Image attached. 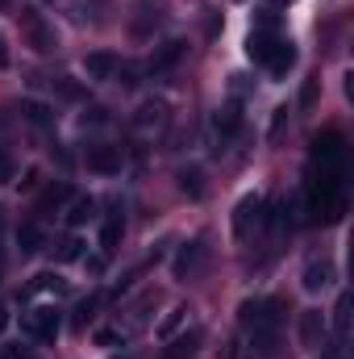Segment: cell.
<instances>
[{
	"label": "cell",
	"instance_id": "cell-27",
	"mask_svg": "<svg viewBox=\"0 0 354 359\" xmlns=\"http://www.w3.org/2000/svg\"><path fill=\"white\" fill-rule=\"evenodd\" d=\"M92 309H96V297L80 301V309H76V326H88V322H92Z\"/></svg>",
	"mask_w": 354,
	"mask_h": 359
},
{
	"label": "cell",
	"instance_id": "cell-36",
	"mask_svg": "<svg viewBox=\"0 0 354 359\" xmlns=\"http://www.w3.org/2000/svg\"><path fill=\"white\" fill-rule=\"evenodd\" d=\"M0 222H4V209H0Z\"/></svg>",
	"mask_w": 354,
	"mask_h": 359
},
{
	"label": "cell",
	"instance_id": "cell-8",
	"mask_svg": "<svg viewBox=\"0 0 354 359\" xmlns=\"http://www.w3.org/2000/svg\"><path fill=\"white\" fill-rule=\"evenodd\" d=\"M117 67H121V59H117L113 50H92L88 59H84V76L96 80V84L113 80V76H117Z\"/></svg>",
	"mask_w": 354,
	"mask_h": 359
},
{
	"label": "cell",
	"instance_id": "cell-15",
	"mask_svg": "<svg viewBox=\"0 0 354 359\" xmlns=\"http://www.w3.org/2000/svg\"><path fill=\"white\" fill-rule=\"evenodd\" d=\"M42 243H46V234H42L34 222H25V226L17 230V247H21V255H34V251H42Z\"/></svg>",
	"mask_w": 354,
	"mask_h": 359
},
{
	"label": "cell",
	"instance_id": "cell-24",
	"mask_svg": "<svg viewBox=\"0 0 354 359\" xmlns=\"http://www.w3.org/2000/svg\"><path fill=\"white\" fill-rule=\"evenodd\" d=\"M55 88H59V96H67V100H80V96H84V88H80L71 76H59V80H55Z\"/></svg>",
	"mask_w": 354,
	"mask_h": 359
},
{
	"label": "cell",
	"instance_id": "cell-25",
	"mask_svg": "<svg viewBox=\"0 0 354 359\" xmlns=\"http://www.w3.org/2000/svg\"><path fill=\"white\" fill-rule=\"evenodd\" d=\"M80 255H84V243H80V238H67V243L59 247V259H63V264H71V259H80Z\"/></svg>",
	"mask_w": 354,
	"mask_h": 359
},
{
	"label": "cell",
	"instance_id": "cell-3",
	"mask_svg": "<svg viewBox=\"0 0 354 359\" xmlns=\"http://www.w3.org/2000/svg\"><path fill=\"white\" fill-rule=\"evenodd\" d=\"M59 326H63V309H59V305H38V309H29V313L21 318V330H25L29 339H42V343H55Z\"/></svg>",
	"mask_w": 354,
	"mask_h": 359
},
{
	"label": "cell",
	"instance_id": "cell-19",
	"mask_svg": "<svg viewBox=\"0 0 354 359\" xmlns=\"http://www.w3.org/2000/svg\"><path fill=\"white\" fill-rule=\"evenodd\" d=\"M271 42H275V34H271V29H255V34H250V42H246V55H250L255 63H263V55H267V46H271Z\"/></svg>",
	"mask_w": 354,
	"mask_h": 359
},
{
	"label": "cell",
	"instance_id": "cell-5",
	"mask_svg": "<svg viewBox=\"0 0 354 359\" xmlns=\"http://www.w3.org/2000/svg\"><path fill=\"white\" fill-rule=\"evenodd\" d=\"M84 163H88V172H96V176H117V172H121V163H125V155H121V147L96 142V147H88Z\"/></svg>",
	"mask_w": 354,
	"mask_h": 359
},
{
	"label": "cell",
	"instance_id": "cell-34",
	"mask_svg": "<svg viewBox=\"0 0 354 359\" xmlns=\"http://www.w3.org/2000/svg\"><path fill=\"white\" fill-rule=\"evenodd\" d=\"M4 322H8V313H4V309H0V330H4Z\"/></svg>",
	"mask_w": 354,
	"mask_h": 359
},
{
	"label": "cell",
	"instance_id": "cell-13",
	"mask_svg": "<svg viewBox=\"0 0 354 359\" xmlns=\"http://www.w3.org/2000/svg\"><path fill=\"white\" fill-rule=\"evenodd\" d=\"M21 117H25L29 126H38V130H50V126H55V109L42 104V100H21Z\"/></svg>",
	"mask_w": 354,
	"mask_h": 359
},
{
	"label": "cell",
	"instance_id": "cell-9",
	"mask_svg": "<svg viewBox=\"0 0 354 359\" xmlns=\"http://www.w3.org/2000/svg\"><path fill=\"white\" fill-rule=\"evenodd\" d=\"M321 339H325V318H321V309H304V313H300V343H304V347H321Z\"/></svg>",
	"mask_w": 354,
	"mask_h": 359
},
{
	"label": "cell",
	"instance_id": "cell-32",
	"mask_svg": "<svg viewBox=\"0 0 354 359\" xmlns=\"http://www.w3.org/2000/svg\"><path fill=\"white\" fill-rule=\"evenodd\" d=\"M321 359H346V347L342 343H334V347H325V355Z\"/></svg>",
	"mask_w": 354,
	"mask_h": 359
},
{
	"label": "cell",
	"instance_id": "cell-35",
	"mask_svg": "<svg viewBox=\"0 0 354 359\" xmlns=\"http://www.w3.org/2000/svg\"><path fill=\"white\" fill-rule=\"evenodd\" d=\"M271 4H292V0H271Z\"/></svg>",
	"mask_w": 354,
	"mask_h": 359
},
{
	"label": "cell",
	"instance_id": "cell-12",
	"mask_svg": "<svg viewBox=\"0 0 354 359\" xmlns=\"http://www.w3.org/2000/svg\"><path fill=\"white\" fill-rule=\"evenodd\" d=\"M330 280H334V264L330 259H313L304 268V292H321V288H330Z\"/></svg>",
	"mask_w": 354,
	"mask_h": 359
},
{
	"label": "cell",
	"instance_id": "cell-18",
	"mask_svg": "<svg viewBox=\"0 0 354 359\" xmlns=\"http://www.w3.org/2000/svg\"><path fill=\"white\" fill-rule=\"evenodd\" d=\"M121 230H125V226H121V217L104 222V230H100V251H104V255H113V251H117V243H121Z\"/></svg>",
	"mask_w": 354,
	"mask_h": 359
},
{
	"label": "cell",
	"instance_id": "cell-16",
	"mask_svg": "<svg viewBox=\"0 0 354 359\" xmlns=\"http://www.w3.org/2000/svg\"><path fill=\"white\" fill-rule=\"evenodd\" d=\"M334 334H338V343H346V334H351V297L346 292L334 305Z\"/></svg>",
	"mask_w": 354,
	"mask_h": 359
},
{
	"label": "cell",
	"instance_id": "cell-28",
	"mask_svg": "<svg viewBox=\"0 0 354 359\" xmlns=\"http://www.w3.org/2000/svg\"><path fill=\"white\" fill-rule=\"evenodd\" d=\"M183 313H187V309H171V313L163 318V326H159V334H171V330H176L179 322H183Z\"/></svg>",
	"mask_w": 354,
	"mask_h": 359
},
{
	"label": "cell",
	"instance_id": "cell-7",
	"mask_svg": "<svg viewBox=\"0 0 354 359\" xmlns=\"http://www.w3.org/2000/svg\"><path fill=\"white\" fill-rule=\"evenodd\" d=\"M292 63H296V46H292L288 38H275V42L267 46V55H263V67L271 72V76H288Z\"/></svg>",
	"mask_w": 354,
	"mask_h": 359
},
{
	"label": "cell",
	"instance_id": "cell-2",
	"mask_svg": "<svg viewBox=\"0 0 354 359\" xmlns=\"http://www.w3.org/2000/svg\"><path fill=\"white\" fill-rule=\"evenodd\" d=\"M279 318H283V301L267 297V301H246L238 309V322L246 330H279Z\"/></svg>",
	"mask_w": 354,
	"mask_h": 359
},
{
	"label": "cell",
	"instance_id": "cell-1",
	"mask_svg": "<svg viewBox=\"0 0 354 359\" xmlns=\"http://www.w3.org/2000/svg\"><path fill=\"white\" fill-rule=\"evenodd\" d=\"M208 259H213L208 243H204V238H192V243H183V247L176 251V259H171V271H176V280L192 284V280H200V276L208 271Z\"/></svg>",
	"mask_w": 354,
	"mask_h": 359
},
{
	"label": "cell",
	"instance_id": "cell-4",
	"mask_svg": "<svg viewBox=\"0 0 354 359\" xmlns=\"http://www.w3.org/2000/svg\"><path fill=\"white\" fill-rule=\"evenodd\" d=\"M21 34H25V42H29L38 55H50V50L59 46L55 29H50V25H46V17H42V13H34V8H21Z\"/></svg>",
	"mask_w": 354,
	"mask_h": 359
},
{
	"label": "cell",
	"instance_id": "cell-21",
	"mask_svg": "<svg viewBox=\"0 0 354 359\" xmlns=\"http://www.w3.org/2000/svg\"><path fill=\"white\" fill-rule=\"evenodd\" d=\"M92 217H96V201H92V196H80V201L71 205V213H67L71 226H84V222H92Z\"/></svg>",
	"mask_w": 354,
	"mask_h": 359
},
{
	"label": "cell",
	"instance_id": "cell-14",
	"mask_svg": "<svg viewBox=\"0 0 354 359\" xmlns=\"http://www.w3.org/2000/svg\"><path fill=\"white\" fill-rule=\"evenodd\" d=\"M163 121H167V104H163V100H146V104L138 109V117H134V126H142V130H150V126L159 130Z\"/></svg>",
	"mask_w": 354,
	"mask_h": 359
},
{
	"label": "cell",
	"instance_id": "cell-10",
	"mask_svg": "<svg viewBox=\"0 0 354 359\" xmlns=\"http://www.w3.org/2000/svg\"><path fill=\"white\" fill-rule=\"evenodd\" d=\"M213 126H217V138H221V142H229V138L242 130V113H238V104H221V109H217V117H213Z\"/></svg>",
	"mask_w": 354,
	"mask_h": 359
},
{
	"label": "cell",
	"instance_id": "cell-26",
	"mask_svg": "<svg viewBox=\"0 0 354 359\" xmlns=\"http://www.w3.org/2000/svg\"><path fill=\"white\" fill-rule=\"evenodd\" d=\"M96 343L100 347H117V343H125V334L121 330H96Z\"/></svg>",
	"mask_w": 354,
	"mask_h": 359
},
{
	"label": "cell",
	"instance_id": "cell-6",
	"mask_svg": "<svg viewBox=\"0 0 354 359\" xmlns=\"http://www.w3.org/2000/svg\"><path fill=\"white\" fill-rule=\"evenodd\" d=\"M263 209H267V201L255 192V196H242L238 201V209H234V234H250V226H259L263 222Z\"/></svg>",
	"mask_w": 354,
	"mask_h": 359
},
{
	"label": "cell",
	"instance_id": "cell-33",
	"mask_svg": "<svg viewBox=\"0 0 354 359\" xmlns=\"http://www.w3.org/2000/svg\"><path fill=\"white\" fill-rule=\"evenodd\" d=\"M8 67V46H4V38H0V72Z\"/></svg>",
	"mask_w": 354,
	"mask_h": 359
},
{
	"label": "cell",
	"instance_id": "cell-23",
	"mask_svg": "<svg viewBox=\"0 0 354 359\" xmlns=\"http://www.w3.org/2000/svg\"><path fill=\"white\" fill-rule=\"evenodd\" d=\"M179 188H183V192H192V196H200V192H204L200 172H196V168H192V172H179Z\"/></svg>",
	"mask_w": 354,
	"mask_h": 359
},
{
	"label": "cell",
	"instance_id": "cell-20",
	"mask_svg": "<svg viewBox=\"0 0 354 359\" xmlns=\"http://www.w3.org/2000/svg\"><path fill=\"white\" fill-rule=\"evenodd\" d=\"M25 292H67V280H59L55 271H42V276H38Z\"/></svg>",
	"mask_w": 354,
	"mask_h": 359
},
{
	"label": "cell",
	"instance_id": "cell-17",
	"mask_svg": "<svg viewBox=\"0 0 354 359\" xmlns=\"http://www.w3.org/2000/svg\"><path fill=\"white\" fill-rule=\"evenodd\" d=\"M179 55H183V42H163V46L155 50V59H150V72H163V67L179 63Z\"/></svg>",
	"mask_w": 354,
	"mask_h": 359
},
{
	"label": "cell",
	"instance_id": "cell-11",
	"mask_svg": "<svg viewBox=\"0 0 354 359\" xmlns=\"http://www.w3.org/2000/svg\"><path fill=\"white\" fill-rule=\"evenodd\" d=\"M200 343H204V330H187V334H179L176 343L163 351V359H196Z\"/></svg>",
	"mask_w": 354,
	"mask_h": 359
},
{
	"label": "cell",
	"instance_id": "cell-29",
	"mask_svg": "<svg viewBox=\"0 0 354 359\" xmlns=\"http://www.w3.org/2000/svg\"><path fill=\"white\" fill-rule=\"evenodd\" d=\"M104 121H108V113H104L100 104H96V109H88V113H84V126H104Z\"/></svg>",
	"mask_w": 354,
	"mask_h": 359
},
{
	"label": "cell",
	"instance_id": "cell-37",
	"mask_svg": "<svg viewBox=\"0 0 354 359\" xmlns=\"http://www.w3.org/2000/svg\"><path fill=\"white\" fill-rule=\"evenodd\" d=\"M0 264H4V259H0Z\"/></svg>",
	"mask_w": 354,
	"mask_h": 359
},
{
	"label": "cell",
	"instance_id": "cell-22",
	"mask_svg": "<svg viewBox=\"0 0 354 359\" xmlns=\"http://www.w3.org/2000/svg\"><path fill=\"white\" fill-rule=\"evenodd\" d=\"M67 196H71V188H67V184H50V188L42 192V209H59Z\"/></svg>",
	"mask_w": 354,
	"mask_h": 359
},
{
	"label": "cell",
	"instance_id": "cell-31",
	"mask_svg": "<svg viewBox=\"0 0 354 359\" xmlns=\"http://www.w3.org/2000/svg\"><path fill=\"white\" fill-rule=\"evenodd\" d=\"M8 180H13V159L0 151V184H8Z\"/></svg>",
	"mask_w": 354,
	"mask_h": 359
},
{
	"label": "cell",
	"instance_id": "cell-30",
	"mask_svg": "<svg viewBox=\"0 0 354 359\" xmlns=\"http://www.w3.org/2000/svg\"><path fill=\"white\" fill-rule=\"evenodd\" d=\"M283 126H288V109H275V121H271V138H279V134H283Z\"/></svg>",
	"mask_w": 354,
	"mask_h": 359
}]
</instances>
